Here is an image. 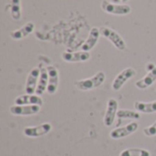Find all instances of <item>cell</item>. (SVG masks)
<instances>
[{
	"label": "cell",
	"mask_w": 156,
	"mask_h": 156,
	"mask_svg": "<svg viewBox=\"0 0 156 156\" xmlns=\"http://www.w3.org/2000/svg\"><path fill=\"white\" fill-rule=\"evenodd\" d=\"M105 79H106L105 73L103 71H99L91 78L76 81L74 85L80 90H83V91L91 90L93 89H97L100 86H101L105 81Z\"/></svg>",
	"instance_id": "6da1fadb"
},
{
	"label": "cell",
	"mask_w": 156,
	"mask_h": 156,
	"mask_svg": "<svg viewBox=\"0 0 156 156\" xmlns=\"http://www.w3.org/2000/svg\"><path fill=\"white\" fill-rule=\"evenodd\" d=\"M100 32H101V35L102 37H104L109 41H111L113 44V46L116 48H118L119 50L122 51V50L126 49L125 40L122 38V37L118 32H116L112 28L108 27H101Z\"/></svg>",
	"instance_id": "7a4b0ae2"
},
{
	"label": "cell",
	"mask_w": 156,
	"mask_h": 156,
	"mask_svg": "<svg viewBox=\"0 0 156 156\" xmlns=\"http://www.w3.org/2000/svg\"><path fill=\"white\" fill-rule=\"evenodd\" d=\"M101 7L104 12L116 16H126L132 12L130 5L126 4H114L108 0H102Z\"/></svg>",
	"instance_id": "3957f363"
},
{
	"label": "cell",
	"mask_w": 156,
	"mask_h": 156,
	"mask_svg": "<svg viewBox=\"0 0 156 156\" xmlns=\"http://www.w3.org/2000/svg\"><path fill=\"white\" fill-rule=\"evenodd\" d=\"M136 75V70L133 68H126L123 70H122L114 79L112 84V88L113 90L118 91L120 90L124 84L130 80L133 79L134 76Z\"/></svg>",
	"instance_id": "277c9868"
},
{
	"label": "cell",
	"mask_w": 156,
	"mask_h": 156,
	"mask_svg": "<svg viewBox=\"0 0 156 156\" xmlns=\"http://www.w3.org/2000/svg\"><path fill=\"white\" fill-rule=\"evenodd\" d=\"M139 128V124L137 122H131L127 125L120 128H115L110 133V137L113 140H119L125 138L133 133H134Z\"/></svg>",
	"instance_id": "5b68a950"
},
{
	"label": "cell",
	"mask_w": 156,
	"mask_h": 156,
	"mask_svg": "<svg viewBox=\"0 0 156 156\" xmlns=\"http://www.w3.org/2000/svg\"><path fill=\"white\" fill-rule=\"evenodd\" d=\"M118 101L113 99V98H111L108 100V102H107V109H106V112H105V114H104V118H103V123L105 126L107 127H110L113 124L114 121H115V118L117 116V112H118Z\"/></svg>",
	"instance_id": "8992f818"
},
{
	"label": "cell",
	"mask_w": 156,
	"mask_h": 156,
	"mask_svg": "<svg viewBox=\"0 0 156 156\" xmlns=\"http://www.w3.org/2000/svg\"><path fill=\"white\" fill-rule=\"evenodd\" d=\"M52 130V126L48 122L42 123L37 126H30V127H26L23 130V133L27 137L30 138H37L40 136H44L48 134L50 131Z\"/></svg>",
	"instance_id": "52a82bcc"
},
{
	"label": "cell",
	"mask_w": 156,
	"mask_h": 156,
	"mask_svg": "<svg viewBox=\"0 0 156 156\" xmlns=\"http://www.w3.org/2000/svg\"><path fill=\"white\" fill-rule=\"evenodd\" d=\"M9 112L15 116H30L40 112L38 105H13L9 108Z\"/></svg>",
	"instance_id": "ba28073f"
},
{
	"label": "cell",
	"mask_w": 156,
	"mask_h": 156,
	"mask_svg": "<svg viewBox=\"0 0 156 156\" xmlns=\"http://www.w3.org/2000/svg\"><path fill=\"white\" fill-rule=\"evenodd\" d=\"M40 75V69L39 68H33L27 78L26 86H25V91L27 94H36L37 86L38 83V79Z\"/></svg>",
	"instance_id": "9c48e42d"
},
{
	"label": "cell",
	"mask_w": 156,
	"mask_h": 156,
	"mask_svg": "<svg viewBox=\"0 0 156 156\" xmlns=\"http://www.w3.org/2000/svg\"><path fill=\"white\" fill-rule=\"evenodd\" d=\"M61 58L64 61L69 62V63H75V62H84L90 58V52L87 51H76V52H69L64 51L61 54Z\"/></svg>",
	"instance_id": "30bf717a"
},
{
	"label": "cell",
	"mask_w": 156,
	"mask_h": 156,
	"mask_svg": "<svg viewBox=\"0 0 156 156\" xmlns=\"http://www.w3.org/2000/svg\"><path fill=\"white\" fill-rule=\"evenodd\" d=\"M47 69L48 73V85L47 92L49 95H53L57 92L58 87V71L54 66H48Z\"/></svg>",
	"instance_id": "8fae6325"
},
{
	"label": "cell",
	"mask_w": 156,
	"mask_h": 156,
	"mask_svg": "<svg viewBox=\"0 0 156 156\" xmlns=\"http://www.w3.org/2000/svg\"><path fill=\"white\" fill-rule=\"evenodd\" d=\"M16 105H38L42 106L43 100L41 96L37 94H26L20 95L15 99Z\"/></svg>",
	"instance_id": "7c38bea8"
},
{
	"label": "cell",
	"mask_w": 156,
	"mask_h": 156,
	"mask_svg": "<svg viewBox=\"0 0 156 156\" xmlns=\"http://www.w3.org/2000/svg\"><path fill=\"white\" fill-rule=\"evenodd\" d=\"M101 36L100 28L98 27H92L90 31L88 38L85 40V42L81 45V50L82 51H87L89 52L98 43L99 37Z\"/></svg>",
	"instance_id": "4fadbf2b"
},
{
	"label": "cell",
	"mask_w": 156,
	"mask_h": 156,
	"mask_svg": "<svg viewBox=\"0 0 156 156\" xmlns=\"http://www.w3.org/2000/svg\"><path fill=\"white\" fill-rule=\"evenodd\" d=\"M38 68L40 69V75H39V79H38V83L37 86V90H36V94L38 96H41L44 94V92L48 89V73L47 67H44L42 64H40Z\"/></svg>",
	"instance_id": "5bb4252c"
},
{
	"label": "cell",
	"mask_w": 156,
	"mask_h": 156,
	"mask_svg": "<svg viewBox=\"0 0 156 156\" xmlns=\"http://www.w3.org/2000/svg\"><path fill=\"white\" fill-rule=\"evenodd\" d=\"M34 29H35L34 23L33 22H27L19 29H16V30L10 32L9 36L14 40H20V39L27 37L28 35H30L34 31Z\"/></svg>",
	"instance_id": "9a60e30c"
},
{
	"label": "cell",
	"mask_w": 156,
	"mask_h": 156,
	"mask_svg": "<svg viewBox=\"0 0 156 156\" xmlns=\"http://www.w3.org/2000/svg\"><path fill=\"white\" fill-rule=\"evenodd\" d=\"M156 80V67L150 70L142 80H138L135 82V86L136 88L140 89V90H145L149 87H151Z\"/></svg>",
	"instance_id": "2e32d148"
},
{
	"label": "cell",
	"mask_w": 156,
	"mask_h": 156,
	"mask_svg": "<svg viewBox=\"0 0 156 156\" xmlns=\"http://www.w3.org/2000/svg\"><path fill=\"white\" fill-rule=\"evenodd\" d=\"M134 109L142 113H154L156 112V101L151 102L135 101Z\"/></svg>",
	"instance_id": "e0dca14e"
},
{
	"label": "cell",
	"mask_w": 156,
	"mask_h": 156,
	"mask_svg": "<svg viewBox=\"0 0 156 156\" xmlns=\"http://www.w3.org/2000/svg\"><path fill=\"white\" fill-rule=\"evenodd\" d=\"M10 14L14 20L19 21L21 19V1L20 0H10L9 4Z\"/></svg>",
	"instance_id": "ac0fdd59"
},
{
	"label": "cell",
	"mask_w": 156,
	"mask_h": 156,
	"mask_svg": "<svg viewBox=\"0 0 156 156\" xmlns=\"http://www.w3.org/2000/svg\"><path fill=\"white\" fill-rule=\"evenodd\" d=\"M119 156H151L148 150L141 148H129L123 150Z\"/></svg>",
	"instance_id": "d6986e66"
},
{
	"label": "cell",
	"mask_w": 156,
	"mask_h": 156,
	"mask_svg": "<svg viewBox=\"0 0 156 156\" xmlns=\"http://www.w3.org/2000/svg\"><path fill=\"white\" fill-rule=\"evenodd\" d=\"M117 117L119 119H128V120H139L141 118V114L139 112L131 111V110H119L117 112Z\"/></svg>",
	"instance_id": "ffe728a7"
},
{
	"label": "cell",
	"mask_w": 156,
	"mask_h": 156,
	"mask_svg": "<svg viewBox=\"0 0 156 156\" xmlns=\"http://www.w3.org/2000/svg\"><path fill=\"white\" fill-rule=\"evenodd\" d=\"M144 134L148 137H153L156 135V121L150 126L144 129Z\"/></svg>",
	"instance_id": "44dd1931"
},
{
	"label": "cell",
	"mask_w": 156,
	"mask_h": 156,
	"mask_svg": "<svg viewBox=\"0 0 156 156\" xmlns=\"http://www.w3.org/2000/svg\"><path fill=\"white\" fill-rule=\"evenodd\" d=\"M129 0H111V2H112V3H114V4H124V3H126V2H128Z\"/></svg>",
	"instance_id": "7402d4cb"
}]
</instances>
